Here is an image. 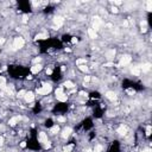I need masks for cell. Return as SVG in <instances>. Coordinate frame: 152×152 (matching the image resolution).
Returning <instances> with one entry per match:
<instances>
[{"label": "cell", "instance_id": "1", "mask_svg": "<svg viewBox=\"0 0 152 152\" xmlns=\"http://www.w3.org/2000/svg\"><path fill=\"white\" fill-rule=\"evenodd\" d=\"M18 6H19L20 11L24 12V13H30V12L32 11L31 2H28V1H20V2L18 4Z\"/></svg>", "mask_w": 152, "mask_h": 152}, {"label": "cell", "instance_id": "2", "mask_svg": "<svg viewBox=\"0 0 152 152\" xmlns=\"http://www.w3.org/2000/svg\"><path fill=\"white\" fill-rule=\"evenodd\" d=\"M120 150H121V146H120L119 141L118 140H114V141L110 142L107 152H120Z\"/></svg>", "mask_w": 152, "mask_h": 152}]
</instances>
